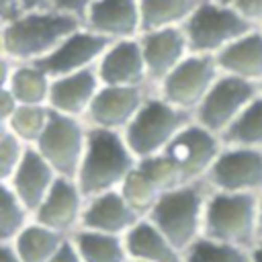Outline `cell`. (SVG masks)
<instances>
[{
	"mask_svg": "<svg viewBox=\"0 0 262 262\" xmlns=\"http://www.w3.org/2000/svg\"><path fill=\"white\" fill-rule=\"evenodd\" d=\"M84 23L78 16L39 8L23 12L18 18L2 25V49L10 61L31 63L49 55L72 33L80 31Z\"/></svg>",
	"mask_w": 262,
	"mask_h": 262,
	"instance_id": "cell-1",
	"label": "cell"
},
{
	"mask_svg": "<svg viewBox=\"0 0 262 262\" xmlns=\"http://www.w3.org/2000/svg\"><path fill=\"white\" fill-rule=\"evenodd\" d=\"M133 151L129 149L125 137L117 131L94 127L88 131L86 151L76 176V182L86 199L98 196L102 192L115 190L123 184L127 174L135 168Z\"/></svg>",
	"mask_w": 262,
	"mask_h": 262,
	"instance_id": "cell-2",
	"label": "cell"
},
{
	"mask_svg": "<svg viewBox=\"0 0 262 262\" xmlns=\"http://www.w3.org/2000/svg\"><path fill=\"white\" fill-rule=\"evenodd\" d=\"M258 215L260 203H256L252 192L217 190L205 205V237L244 248L254 242L260 229Z\"/></svg>",
	"mask_w": 262,
	"mask_h": 262,
	"instance_id": "cell-3",
	"label": "cell"
},
{
	"mask_svg": "<svg viewBox=\"0 0 262 262\" xmlns=\"http://www.w3.org/2000/svg\"><path fill=\"white\" fill-rule=\"evenodd\" d=\"M192 53H219L231 41L258 29L233 4L219 0L199 2L182 25Z\"/></svg>",
	"mask_w": 262,
	"mask_h": 262,
	"instance_id": "cell-4",
	"label": "cell"
},
{
	"mask_svg": "<svg viewBox=\"0 0 262 262\" xmlns=\"http://www.w3.org/2000/svg\"><path fill=\"white\" fill-rule=\"evenodd\" d=\"M203 190L196 184H182L168 192H162L151 207V223L182 252L188 250L203 229L205 219Z\"/></svg>",
	"mask_w": 262,
	"mask_h": 262,
	"instance_id": "cell-5",
	"label": "cell"
},
{
	"mask_svg": "<svg viewBox=\"0 0 262 262\" xmlns=\"http://www.w3.org/2000/svg\"><path fill=\"white\" fill-rule=\"evenodd\" d=\"M188 111L170 104L164 98H147L133 121L125 127V141L135 158H147L160 154L188 125Z\"/></svg>",
	"mask_w": 262,
	"mask_h": 262,
	"instance_id": "cell-6",
	"label": "cell"
},
{
	"mask_svg": "<svg viewBox=\"0 0 262 262\" xmlns=\"http://www.w3.org/2000/svg\"><path fill=\"white\" fill-rule=\"evenodd\" d=\"M86 141L88 133L76 117L51 108L47 127L37 139V149L59 176L76 180L86 151Z\"/></svg>",
	"mask_w": 262,
	"mask_h": 262,
	"instance_id": "cell-7",
	"label": "cell"
},
{
	"mask_svg": "<svg viewBox=\"0 0 262 262\" xmlns=\"http://www.w3.org/2000/svg\"><path fill=\"white\" fill-rule=\"evenodd\" d=\"M217 78L219 63L215 55L190 51V55L162 80V98L182 111L196 108Z\"/></svg>",
	"mask_w": 262,
	"mask_h": 262,
	"instance_id": "cell-8",
	"label": "cell"
},
{
	"mask_svg": "<svg viewBox=\"0 0 262 262\" xmlns=\"http://www.w3.org/2000/svg\"><path fill=\"white\" fill-rule=\"evenodd\" d=\"M254 98V82L231 74H223L215 80L203 102L196 106L199 123L213 133H223Z\"/></svg>",
	"mask_w": 262,
	"mask_h": 262,
	"instance_id": "cell-9",
	"label": "cell"
},
{
	"mask_svg": "<svg viewBox=\"0 0 262 262\" xmlns=\"http://www.w3.org/2000/svg\"><path fill=\"white\" fill-rule=\"evenodd\" d=\"M111 45L113 39L82 27L80 31L72 33L66 41H61L49 55L31 63L39 66L49 78H59L90 68L94 61H98L104 55V51Z\"/></svg>",
	"mask_w": 262,
	"mask_h": 262,
	"instance_id": "cell-10",
	"label": "cell"
},
{
	"mask_svg": "<svg viewBox=\"0 0 262 262\" xmlns=\"http://www.w3.org/2000/svg\"><path fill=\"white\" fill-rule=\"evenodd\" d=\"M164 154L180 168L182 176L188 182L203 174H209L211 166L215 164V160L221 151H219L217 133L209 131L201 123L199 125L188 123L168 143Z\"/></svg>",
	"mask_w": 262,
	"mask_h": 262,
	"instance_id": "cell-11",
	"label": "cell"
},
{
	"mask_svg": "<svg viewBox=\"0 0 262 262\" xmlns=\"http://www.w3.org/2000/svg\"><path fill=\"white\" fill-rule=\"evenodd\" d=\"M207 176L221 192H254L262 188V151L252 147L221 151Z\"/></svg>",
	"mask_w": 262,
	"mask_h": 262,
	"instance_id": "cell-12",
	"label": "cell"
},
{
	"mask_svg": "<svg viewBox=\"0 0 262 262\" xmlns=\"http://www.w3.org/2000/svg\"><path fill=\"white\" fill-rule=\"evenodd\" d=\"M145 102L141 86H108L102 84L88 108V119L100 129H125Z\"/></svg>",
	"mask_w": 262,
	"mask_h": 262,
	"instance_id": "cell-13",
	"label": "cell"
},
{
	"mask_svg": "<svg viewBox=\"0 0 262 262\" xmlns=\"http://www.w3.org/2000/svg\"><path fill=\"white\" fill-rule=\"evenodd\" d=\"M98 78L108 86H141L147 78V66L141 41L135 37L117 39L98 59Z\"/></svg>",
	"mask_w": 262,
	"mask_h": 262,
	"instance_id": "cell-14",
	"label": "cell"
},
{
	"mask_svg": "<svg viewBox=\"0 0 262 262\" xmlns=\"http://www.w3.org/2000/svg\"><path fill=\"white\" fill-rule=\"evenodd\" d=\"M139 41H141L149 80L162 82L190 51L188 39L182 27L147 31V33H141Z\"/></svg>",
	"mask_w": 262,
	"mask_h": 262,
	"instance_id": "cell-15",
	"label": "cell"
},
{
	"mask_svg": "<svg viewBox=\"0 0 262 262\" xmlns=\"http://www.w3.org/2000/svg\"><path fill=\"white\" fill-rule=\"evenodd\" d=\"M84 27L113 41L141 33L139 0H94L84 16Z\"/></svg>",
	"mask_w": 262,
	"mask_h": 262,
	"instance_id": "cell-16",
	"label": "cell"
},
{
	"mask_svg": "<svg viewBox=\"0 0 262 262\" xmlns=\"http://www.w3.org/2000/svg\"><path fill=\"white\" fill-rule=\"evenodd\" d=\"M57 178L59 174L41 156L39 149H27L23 162L18 164L10 180H6L4 184L14 190V194L25 203L29 211H37Z\"/></svg>",
	"mask_w": 262,
	"mask_h": 262,
	"instance_id": "cell-17",
	"label": "cell"
},
{
	"mask_svg": "<svg viewBox=\"0 0 262 262\" xmlns=\"http://www.w3.org/2000/svg\"><path fill=\"white\" fill-rule=\"evenodd\" d=\"M82 190L76 180L59 176L37 213V223L51 227L59 233L72 229L78 221H82Z\"/></svg>",
	"mask_w": 262,
	"mask_h": 262,
	"instance_id": "cell-18",
	"label": "cell"
},
{
	"mask_svg": "<svg viewBox=\"0 0 262 262\" xmlns=\"http://www.w3.org/2000/svg\"><path fill=\"white\" fill-rule=\"evenodd\" d=\"M98 72L92 68L66 74L59 78H51V90H49V106L63 115H82L88 113L96 92H98Z\"/></svg>",
	"mask_w": 262,
	"mask_h": 262,
	"instance_id": "cell-19",
	"label": "cell"
},
{
	"mask_svg": "<svg viewBox=\"0 0 262 262\" xmlns=\"http://www.w3.org/2000/svg\"><path fill=\"white\" fill-rule=\"evenodd\" d=\"M137 211L125 201L121 190H108L98 196H92L82 211V225L90 231L102 233H127L139 219Z\"/></svg>",
	"mask_w": 262,
	"mask_h": 262,
	"instance_id": "cell-20",
	"label": "cell"
},
{
	"mask_svg": "<svg viewBox=\"0 0 262 262\" xmlns=\"http://www.w3.org/2000/svg\"><path fill=\"white\" fill-rule=\"evenodd\" d=\"M219 70L250 82L262 80V29H254L215 53Z\"/></svg>",
	"mask_w": 262,
	"mask_h": 262,
	"instance_id": "cell-21",
	"label": "cell"
},
{
	"mask_svg": "<svg viewBox=\"0 0 262 262\" xmlns=\"http://www.w3.org/2000/svg\"><path fill=\"white\" fill-rule=\"evenodd\" d=\"M125 248L129 258L139 262H182L180 250L151 223L137 221L125 233Z\"/></svg>",
	"mask_w": 262,
	"mask_h": 262,
	"instance_id": "cell-22",
	"label": "cell"
},
{
	"mask_svg": "<svg viewBox=\"0 0 262 262\" xmlns=\"http://www.w3.org/2000/svg\"><path fill=\"white\" fill-rule=\"evenodd\" d=\"M196 6L199 0H139L141 33L182 27Z\"/></svg>",
	"mask_w": 262,
	"mask_h": 262,
	"instance_id": "cell-23",
	"label": "cell"
},
{
	"mask_svg": "<svg viewBox=\"0 0 262 262\" xmlns=\"http://www.w3.org/2000/svg\"><path fill=\"white\" fill-rule=\"evenodd\" d=\"M2 88H8L20 104H47L51 78L35 63H14L12 76Z\"/></svg>",
	"mask_w": 262,
	"mask_h": 262,
	"instance_id": "cell-24",
	"label": "cell"
},
{
	"mask_svg": "<svg viewBox=\"0 0 262 262\" xmlns=\"http://www.w3.org/2000/svg\"><path fill=\"white\" fill-rule=\"evenodd\" d=\"M63 244L59 231L41 223L27 225L14 239V252L23 262H49Z\"/></svg>",
	"mask_w": 262,
	"mask_h": 262,
	"instance_id": "cell-25",
	"label": "cell"
},
{
	"mask_svg": "<svg viewBox=\"0 0 262 262\" xmlns=\"http://www.w3.org/2000/svg\"><path fill=\"white\" fill-rule=\"evenodd\" d=\"M74 244L84 262H125L129 258L125 239L115 233L84 229L74 235Z\"/></svg>",
	"mask_w": 262,
	"mask_h": 262,
	"instance_id": "cell-26",
	"label": "cell"
},
{
	"mask_svg": "<svg viewBox=\"0 0 262 262\" xmlns=\"http://www.w3.org/2000/svg\"><path fill=\"white\" fill-rule=\"evenodd\" d=\"M223 141L233 147H252L258 149L262 145V98H254L242 115L221 133Z\"/></svg>",
	"mask_w": 262,
	"mask_h": 262,
	"instance_id": "cell-27",
	"label": "cell"
},
{
	"mask_svg": "<svg viewBox=\"0 0 262 262\" xmlns=\"http://www.w3.org/2000/svg\"><path fill=\"white\" fill-rule=\"evenodd\" d=\"M49 115H51V108L47 104H18L12 117L4 123V127L10 129L23 141L37 143V139L47 127Z\"/></svg>",
	"mask_w": 262,
	"mask_h": 262,
	"instance_id": "cell-28",
	"label": "cell"
},
{
	"mask_svg": "<svg viewBox=\"0 0 262 262\" xmlns=\"http://www.w3.org/2000/svg\"><path fill=\"white\" fill-rule=\"evenodd\" d=\"M184 262H252L244 248L211 237H199L184 256Z\"/></svg>",
	"mask_w": 262,
	"mask_h": 262,
	"instance_id": "cell-29",
	"label": "cell"
},
{
	"mask_svg": "<svg viewBox=\"0 0 262 262\" xmlns=\"http://www.w3.org/2000/svg\"><path fill=\"white\" fill-rule=\"evenodd\" d=\"M137 166L151 180V184L160 190V194L186 184V178L182 176L180 168L164 151L154 154V156H147V158H141Z\"/></svg>",
	"mask_w": 262,
	"mask_h": 262,
	"instance_id": "cell-30",
	"label": "cell"
},
{
	"mask_svg": "<svg viewBox=\"0 0 262 262\" xmlns=\"http://www.w3.org/2000/svg\"><path fill=\"white\" fill-rule=\"evenodd\" d=\"M121 194L125 196V201L137 211V213H145L151 211V207L156 205V201L160 199V190L151 184V180L141 172L139 166H135L127 178L121 184Z\"/></svg>",
	"mask_w": 262,
	"mask_h": 262,
	"instance_id": "cell-31",
	"label": "cell"
},
{
	"mask_svg": "<svg viewBox=\"0 0 262 262\" xmlns=\"http://www.w3.org/2000/svg\"><path fill=\"white\" fill-rule=\"evenodd\" d=\"M27 207L14 194V190L4 184L2 188V205H0V237L2 244L14 242L16 235L27 227Z\"/></svg>",
	"mask_w": 262,
	"mask_h": 262,
	"instance_id": "cell-32",
	"label": "cell"
},
{
	"mask_svg": "<svg viewBox=\"0 0 262 262\" xmlns=\"http://www.w3.org/2000/svg\"><path fill=\"white\" fill-rule=\"evenodd\" d=\"M25 151L27 149L23 147V139L4 127L2 137H0V176L4 182L10 180V176L18 168V164L25 158Z\"/></svg>",
	"mask_w": 262,
	"mask_h": 262,
	"instance_id": "cell-33",
	"label": "cell"
},
{
	"mask_svg": "<svg viewBox=\"0 0 262 262\" xmlns=\"http://www.w3.org/2000/svg\"><path fill=\"white\" fill-rule=\"evenodd\" d=\"M94 0H47V6L45 8H51V10H57V12H66V14H72V16H78L82 23H84V16L90 8Z\"/></svg>",
	"mask_w": 262,
	"mask_h": 262,
	"instance_id": "cell-34",
	"label": "cell"
},
{
	"mask_svg": "<svg viewBox=\"0 0 262 262\" xmlns=\"http://www.w3.org/2000/svg\"><path fill=\"white\" fill-rule=\"evenodd\" d=\"M227 4H233L252 25L262 27V0H229Z\"/></svg>",
	"mask_w": 262,
	"mask_h": 262,
	"instance_id": "cell-35",
	"label": "cell"
},
{
	"mask_svg": "<svg viewBox=\"0 0 262 262\" xmlns=\"http://www.w3.org/2000/svg\"><path fill=\"white\" fill-rule=\"evenodd\" d=\"M49 262H84V260H82V256H80L76 244L63 239V244L59 246V250L53 254V258H51Z\"/></svg>",
	"mask_w": 262,
	"mask_h": 262,
	"instance_id": "cell-36",
	"label": "cell"
},
{
	"mask_svg": "<svg viewBox=\"0 0 262 262\" xmlns=\"http://www.w3.org/2000/svg\"><path fill=\"white\" fill-rule=\"evenodd\" d=\"M18 104L20 102L16 100V96L8 88H2V94H0V117H2V123H6L12 117V113L16 111Z\"/></svg>",
	"mask_w": 262,
	"mask_h": 262,
	"instance_id": "cell-37",
	"label": "cell"
},
{
	"mask_svg": "<svg viewBox=\"0 0 262 262\" xmlns=\"http://www.w3.org/2000/svg\"><path fill=\"white\" fill-rule=\"evenodd\" d=\"M23 2L20 0H2V25L18 18L23 14Z\"/></svg>",
	"mask_w": 262,
	"mask_h": 262,
	"instance_id": "cell-38",
	"label": "cell"
},
{
	"mask_svg": "<svg viewBox=\"0 0 262 262\" xmlns=\"http://www.w3.org/2000/svg\"><path fill=\"white\" fill-rule=\"evenodd\" d=\"M0 262H23V260L18 258V254L14 252V248L10 244H4L2 246V260Z\"/></svg>",
	"mask_w": 262,
	"mask_h": 262,
	"instance_id": "cell-39",
	"label": "cell"
},
{
	"mask_svg": "<svg viewBox=\"0 0 262 262\" xmlns=\"http://www.w3.org/2000/svg\"><path fill=\"white\" fill-rule=\"evenodd\" d=\"M23 2V10L29 12V10H39V8H45L47 6V0H20Z\"/></svg>",
	"mask_w": 262,
	"mask_h": 262,
	"instance_id": "cell-40",
	"label": "cell"
},
{
	"mask_svg": "<svg viewBox=\"0 0 262 262\" xmlns=\"http://www.w3.org/2000/svg\"><path fill=\"white\" fill-rule=\"evenodd\" d=\"M250 258H252V262H262V239H260V242H258V246L252 250Z\"/></svg>",
	"mask_w": 262,
	"mask_h": 262,
	"instance_id": "cell-41",
	"label": "cell"
},
{
	"mask_svg": "<svg viewBox=\"0 0 262 262\" xmlns=\"http://www.w3.org/2000/svg\"><path fill=\"white\" fill-rule=\"evenodd\" d=\"M258 219H260V231H262V201H260V215H258Z\"/></svg>",
	"mask_w": 262,
	"mask_h": 262,
	"instance_id": "cell-42",
	"label": "cell"
},
{
	"mask_svg": "<svg viewBox=\"0 0 262 262\" xmlns=\"http://www.w3.org/2000/svg\"><path fill=\"white\" fill-rule=\"evenodd\" d=\"M199 2H209V0H199Z\"/></svg>",
	"mask_w": 262,
	"mask_h": 262,
	"instance_id": "cell-43",
	"label": "cell"
},
{
	"mask_svg": "<svg viewBox=\"0 0 262 262\" xmlns=\"http://www.w3.org/2000/svg\"><path fill=\"white\" fill-rule=\"evenodd\" d=\"M133 262H139V260H133Z\"/></svg>",
	"mask_w": 262,
	"mask_h": 262,
	"instance_id": "cell-44",
	"label": "cell"
},
{
	"mask_svg": "<svg viewBox=\"0 0 262 262\" xmlns=\"http://www.w3.org/2000/svg\"><path fill=\"white\" fill-rule=\"evenodd\" d=\"M260 29H262V27H260Z\"/></svg>",
	"mask_w": 262,
	"mask_h": 262,
	"instance_id": "cell-45",
	"label": "cell"
}]
</instances>
